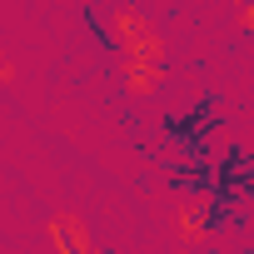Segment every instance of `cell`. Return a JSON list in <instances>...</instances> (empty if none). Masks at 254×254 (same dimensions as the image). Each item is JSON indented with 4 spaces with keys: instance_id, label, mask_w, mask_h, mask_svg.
I'll use <instances>...</instances> for the list:
<instances>
[{
    "instance_id": "2",
    "label": "cell",
    "mask_w": 254,
    "mask_h": 254,
    "mask_svg": "<svg viewBox=\"0 0 254 254\" xmlns=\"http://www.w3.org/2000/svg\"><path fill=\"white\" fill-rule=\"evenodd\" d=\"M244 5H249V15H254V0H244Z\"/></svg>"
},
{
    "instance_id": "1",
    "label": "cell",
    "mask_w": 254,
    "mask_h": 254,
    "mask_svg": "<svg viewBox=\"0 0 254 254\" xmlns=\"http://www.w3.org/2000/svg\"><path fill=\"white\" fill-rule=\"evenodd\" d=\"M55 249H60V254H90V249H85L80 224H70V219H60V224H55Z\"/></svg>"
}]
</instances>
